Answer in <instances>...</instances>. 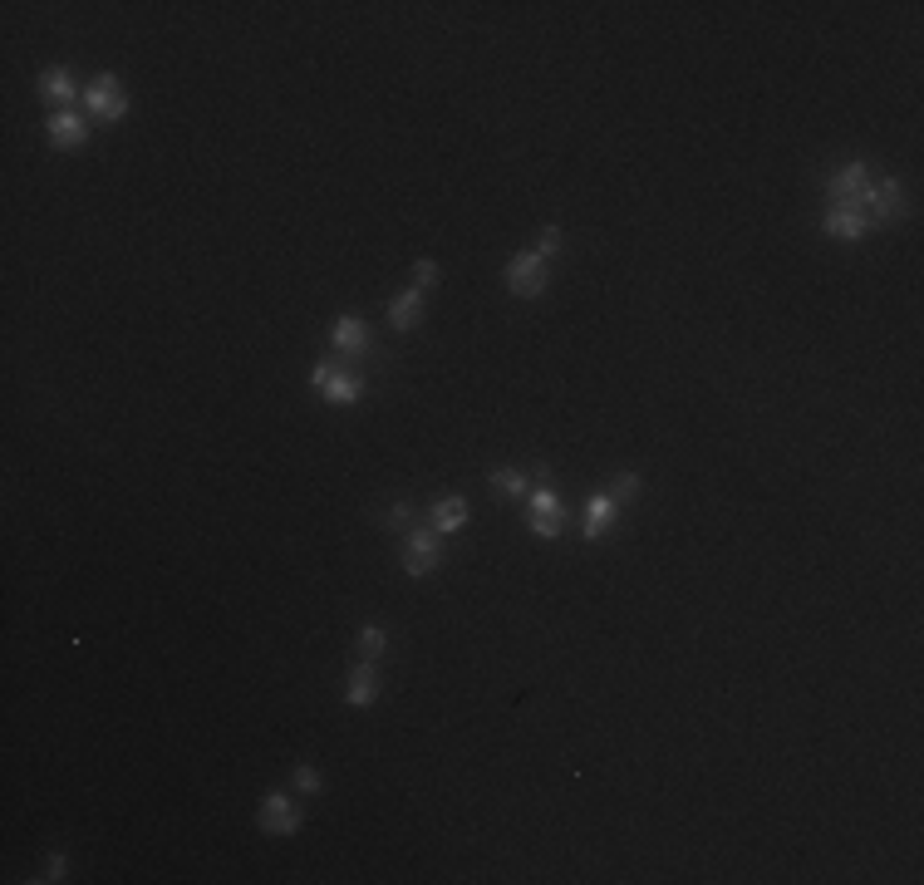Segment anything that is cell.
I'll return each instance as SVG.
<instances>
[{
	"instance_id": "1",
	"label": "cell",
	"mask_w": 924,
	"mask_h": 885,
	"mask_svg": "<svg viewBox=\"0 0 924 885\" xmlns=\"http://www.w3.org/2000/svg\"><path fill=\"white\" fill-rule=\"evenodd\" d=\"M856 207L870 217V227H895V222H905V187H900V177H880V182H866V192L856 197Z\"/></svg>"
},
{
	"instance_id": "2",
	"label": "cell",
	"mask_w": 924,
	"mask_h": 885,
	"mask_svg": "<svg viewBox=\"0 0 924 885\" xmlns=\"http://www.w3.org/2000/svg\"><path fill=\"white\" fill-rule=\"evenodd\" d=\"M502 286L517 295V300H541L546 286H551L546 256H536V251H517V256L507 261V271H502Z\"/></svg>"
},
{
	"instance_id": "3",
	"label": "cell",
	"mask_w": 924,
	"mask_h": 885,
	"mask_svg": "<svg viewBox=\"0 0 924 885\" xmlns=\"http://www.w3.org/2000/svg\"><path fill=\"white\" fill-rule=\"evenodd\" d=\"M310 384H315V389L325 394V404H335V409H349V404L364 399V379L349 374V369H340L335 359H320V364L310 369Z\"/></svg>"
},
{
	"instance_id": "4",
	"label": "cell",
	"mask_w": 924,
	"mask_h": 885,
	"mask_svg": "<svg viewBox=\"0 0 924 885\" xmlns=\"http://www.w3.org/2000/svg\"><path fill=\"white\" fill-rule=\"evenodd\" d=\"M84 114L99 118V123H118L128 114V94H123V79L118 74H94L84 84Z\"/></svg>"
},
{
	"instance_id": "5",
	"label": "cell",
	"mask_w": 924,
	"mask_h": 885,
	"mask_svg": "<svg viewBox=\"0 0 924 885\" xmlns=\"http://www.w3.org/2000/svg\"><path fill=\"white\" fill-rule=\"evenodd\" d=\"M438 566H443V541H438V531L413 527L404 536V571L413 581H423V576H433Z\"/></svg>"
},
{
	"instance_id": "6",
	"label": "cell",
	"mask_w": 924,
	"mask_h": 885,
	"mask_svg": "<svg viewBox=\"0 0 924 885\" xmlns=\"http://www.w3.org/2000/svg\"><path fill=\"white\" fill-rule=\"evenodd\" d=\"M256 822H261L266 836H295V831H300V807H295V797H290V792H266V802H261Z\"/></svg>"
},
{
	"instance_id": "7",
	"label": "cell",
	"mask_w": 924,
	"mask_h": 885,
	"mask_svg": "<svg viewBox=\"0 0 924 885\" xmlns=\"http://www.w3.org/2000/svg\"><path fill=\"white\" fill-rule=\"evenodd\" d=\"M330 345H335V354H345V359H364V354L374 350V335H369V325L359 315H340L330 325Z\"/></svg>"
},
{
	"instance_id": "8",
	"label": "cell",
	"mask_w": 924,
	"mask_h": 885,
	"mask_svg": "<svg viewBox=\"0 0 924 885\" xmlns=\"http://www.w3.org/2000/svg\"><path fill=\"white\" fill-rule=\"evenodd\" d=\"M379 689H384L379 664H374V659H359V664L349 669V679H345V704L349 708H369L374 699H379Z\"/></svg>"
},
{
	"instance_id": "9",
	"label": "cell",
	"mask_w": 924,
	"mask_h": 885,
	"mask_svg": "<svg viewBox=\"0 0 924 885\" xmlns=\"http://www.w3.org/2000/svg\"><path fill=\"white\" fill-rule=\"evenodd\" d=\"M821 227H826V236H841V241H861V236L870 232V217L861 212V207H856V202H846V207H826Z\"/></svg>"
},
{
	"instance_id": "10",
	"label": "cell",
	"mask_w": 924,
	"mask_h": 885,
	"mask_svg": "<svg viewBox=\"0 0 924 885\" xmlns=\"http://www.w3.org/2000/svg\"><path fill=\"white\" fill-rule=\"evenodd\" d=\"M866 182H870L866 163H846V168H836V177L826 182V197H831V207H846V202H856V197L866 192Z\"/></svg>"
},
{
	"instance_id": "11",
	"label": "cell",
	"mask_w": 924,
	"mask_h": 885,
	"mask_svg": "<svg viewBox=\"0 0 924 885\" xmlns=\"http://www.w3.org/2000/svg\"><path fill=\"white\" fill-rule=\"evenodd\" d=\"M50 143L64 148V153H69V148H84V143H89V118L74 114V109H55V114H50Z\"/></svg>"
},
{
	"instance_id": "12",
	"label": "cell",
	"mask_w": 924,
	"mask_h": 885,
	"mask_svg": "<svg viewBox=\"0 0 924 885\" xmlns=\"http://www.w3.org/2000/svg\"><path fill=\"white\" fill-rule=\"evenodd\" d=\"M40 94H45L50 104H59V109H69L74 99H84L74 69H45V74H40Z\"/></svg>"
},
{
	"instance_id": "13",
	"label": "cell",
	"mask_w": 924,
	"mask_h": 885,
	"mask_svg": "<svg viewBox=\"0 0 924 885\" xmlns=\"http://www.w3.org/2000/svg\"><path fill=\"white\" fill-rule=\"evenodd\" d=\"M615 512H620V507H615V497H610V492L590 497V507H585V522H580V536H585V541H600L605 531L615 527Z\"/></svg>"
},
{
	"instance_id": "14",
	"label": "cell",
	"mask_w": 924,
	"mask_h": 885,
	"mask_svg": "<svg viewBox=\"0 0 924 885\" xmlns=\"http://www.w3.org/2000/svg\"><path fill=\"white\" fill-rule=\"evenodd\" d=\"M418 315H423V291H418V286L389 300V330H399V335H408V330L418 325Z\"/></svg>"
},
{
	"instance_id": "15",
	"label": "cell",
	"mask_w": 924,
	"mask_h": 885,
	"mask_svg": "<svg viewBox=\"0 0 924 885\" xmlns=\"http://www.w3.org/2000/svg\"><path fill=\"white\" fill-rule=\"evenodd\" d=\"M428 522H433V531L438 536H453V531L467 527V497H443L433 512H428Z\"/></svg>"
},
{
	"instance_id": "16",
	"label": "cell",
	"mask_w": 924,
	"mask_h": 885,
	"mask_svg": "<svg viewBox=\"0 0 924 885\" xmlns=\"http://www.w3.org/2000/svg\"><path fill=\"white\" fill-rule=\"evenodd\" d=\"M354 649H359V659H374V664H379V659L389 654V630H384V625H364V630L354 635Z\"/></svg>"
},
{
	"instance_id": "17",
	"label": "cell",
	"mask_w": 924,
	"mask_h": 885,
	"mask_svg": "<svg viewBox=\"0 0 924 885\" xmlns=\"http://www.w3.org/2000/svg\"><path fill=\"white\" fill-rule=\"evenodd\" d=\"M492 487H497V492H507V497H526V492H531V477H526L521 468H497L492 472Z\"/></svg>"
},
{
	"instance_id": "18",
	"label": "cell",
	"mask_w": 924,
	"mask_h": 885,
	"mask_svg": "<svg viewBox=\"0 0 924 885\" xmlns=\"http://www.w3.org/2000/svg\"><path fill=\"white\" fill-rule=\"evenodd\" d=\"M531 517H566V507H561V497L551 487H536L531 492Z\"/></svg>"
},
{
	"instance_id": "19",
	"label": "cell",
	"mask_w": 924,
	"mask_h": 885,
	"mask_svg": "<svg viewBox=\"0 0 924 885\" xmlns=\"http://www.w3.org/2000/svg\"><path fill=\"white\" fill-rule=\"evenodd\" d=\"M639 487H644V482H639V472H615V477H610V497H615V507H620V502H635Z\"/></svg>"
},
{
	"instance_id": "20",
	"label": "cell",
	"mask_w": 924,
	"mask_h": 885,
	"mask_svg": "<svg viewBox=\"0 0 924 885\" xmlns=\"http://www.w3.org/2000/svg\"><path fill=\"white\" fill-rule=\"evenodd\" d=\"M290 782H295V792H305V797H320V792H325V777H320L310 763L295 767V772H290Z\"/></svg>"
},
{
	"instance_id": "21",
	"label": "cell",
	"mask_w": 924,
	"mask_h": 885,
	"mask_svg": "<svg viewBox=\"0 0 924 885\" xmlns=\"http://www.w3.org/2000/svg\"><path fill=\"white\" fill-rule=\"evenodd\" d=\"M418 512H413V502H394L389 507V517H384V531H413L408 522H413Z\"/></svg>"
},
{
	"instance_id": "22",
	"label": "cell",
	"mask_w": 924,
	"mask_h": 885,
	"mask_svg": "<svg viewBox=\"0 0 924 885\" xmlns=\"http://www.w3.org/2000/svg\"><path fill=\"white\" fill-rule=\"evenodd\" d=\"M413 286L423 295L433 291V286H438V261H418V266H413Z\"/></svg>"
},
{
	"instance_id": "23",
	"label": "cell",
	"mask_w": 924,
	"mask_h": 885,
	"mask_svg": "<svg viewBox=\"0 0 924 885\" xmlns=\"http://www.w3.org/2000/svg\"><path fill=\"white\" fill-rule=\"evenodd\" d=\"M561 531H566V517H531V536H541V541H551Z\"/></svg>"
},
{
	"instance_id": "24",
	"label": "cell",
	"mask_w": 924,
	"mask_h": 885,
	"mask_svg": "<svg viewBox=\"0 0 924 885\" xmlns=\"http://www.w3.org/2000/svg\"><path fill=\"white\" fill-rule=\"evenodd\" d=\"M531 251H536V256H546V261H551V256H556V251H561V227H546V232L536 236V246H531Z\"/></svg>"
},
{
	"instance_id": "25",
	"label": "cell",
	"mask_w": 924,
	"mask_h": 885,
	"mask_svg": "<svg viewBox=\"0 0 924 885\" xmlns=\"http://www.w3.org/2000/svg\"><path fill=\"white\" fill-rule=\"evenodd\" d=\"M64 871H69V856H64V851H55V856L45 861V876H35V881H64Z\"/></svg>"
}]
</instances>
